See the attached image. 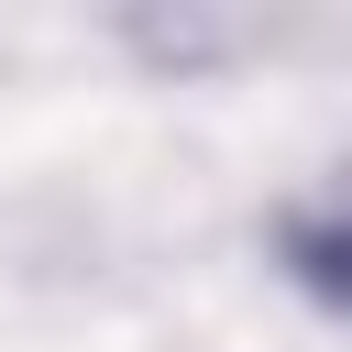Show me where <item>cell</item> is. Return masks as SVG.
Masks as SVG:
<instances>
[{"label":"cell","instance_id":"obj_1","mask_svg":"<svg viewBox=\"0 0 352 352\" xmlns=\"http://www.w3.org/2000/svg\"><path fill=\"white\" fill-rule=\"evenodd\" d=\"M275 264H286L330 319H352V176L319 187V198H286V209H275Z\"/></svg>","mask_w":352,"mask_h":352}]
</instances>
